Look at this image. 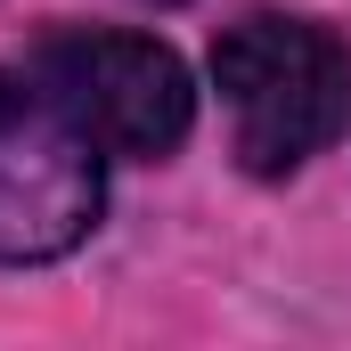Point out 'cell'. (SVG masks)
<instances>
[{"label": "cell", "instance_id": "cell-1", "mask_svg": "<svg viewBox=\"0 0 351 351\" xmlns=\"http://www.w3.org/2000/svg\"><path fill=\"white\" fill-rule=\"evenodd\" d=\"M213 82L245 172H294L351 123V49L311 16H245L213 41Z\"/></svg>", "mask_w": 351, "mask_h": 351}, {"label": "cell", "instance_id": "cell-2", "mask_svg": "<svg viewBox=\"0 0 351 351\" xmlns=\"http://www.w3.org/2000/svg\"><path fill=\"white\" fill-rule=\"evenodd\" d=\"M25 74L90 131L98 156H172L196 123L188 66L147 33H106V25L49 33Z\"/></svg>", "mask_w": 351, "mask_h": 351}, {"label": "cell", "instance_id": "cell-3", "mask_svg": "<svg viewBox=\"0 0 351 351\" xmlns=\"http://www.w3.org/2000/svg\"><path fill=\"white\" fill-rule=\"evenodd\" d=\"M98 147L33 82L0 74V262H58L98 221Z\"/></svg>", "mask_w": 351, "mask_h": 351}]
</instances>
